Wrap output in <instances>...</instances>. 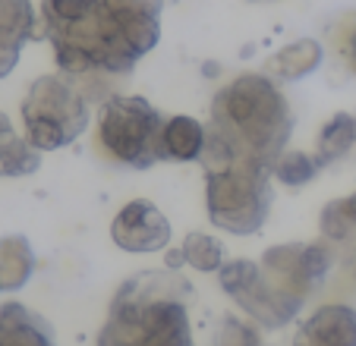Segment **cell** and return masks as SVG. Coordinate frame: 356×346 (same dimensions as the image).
Returning <instances> with one entry per match:
<instances>
[{
	"mask_svg": "<svg viewBox=\"0 0 356 346\" xmlns=\"http://www.w3.org/2000/svg\"><path fill=\"white\" fill-rule=\"evenodd\" d=\"M259 267L271 283V290L284 299V306L300 318L302 306L309 302V296L325 283L328 271L334 267V249L325 240L281 242V246L265 249Z\"/></svg>",
	"mask_w": 356,
	"mask_h": 346,
	"instance_id": "obj_7",
	"label": "cell"
},
{
	"mask_svg": "<svg viewBox=\"0 0 356 346\" xmlns=\"http://www.w3.org/2000/svg\"><path fill=\"white\" fill-rule=\"evenodd\" d=\"M35 28H38V13L29 0H0V79L13 73Z\"/></svg>",
	"mask_w": 356,
	"mask_h": 346,
	"instance_id": "obj_11",
	"label": "cell"
},
{
	"mask_svg": "<svg viewBox=\"0 0 356 346\" xmlns=\"http://www.w3.org/2000/svg\"><path fill=\"white\" fill-rule=\"evenodd\" d=\"M92 104L88 92L67 73H47L29 85L22 98V135L32 142V148L60 151L86 135L92 123Z\"/></svg>",
	"mask_w": 356,
	"mask_h": 346,
	"instance_id": "obj_5",
	"label": "cell"
},
{
	"mask_svg": "<svg viewBox=\"0 0 356 346\" xmlns=\"http://www.w3.org/2000/svg\"><path fill=\"white\" fill-rule=\"evenodd\" d=\"M211 346H268V340L256 321L240 318V315H221Z\"/></svg>",
	"mask_w": 356,
	"mask_h": 346,
	"instance_id": "obj_22",
	"label": "cell"
},
{
	"mask_svg": "<svg viewBox=\"0 0 356 346\" xmlns=\"http://www.w3.org/2000/svg\"><path fill=\"white\" fill-rule=\"evenodd\" d=\"M35 267H38V258L26 236H0V293L22 290L35 277Z\"/></svg>",
	"mask_w": 356,
	"mask_h": 346,
	"instance_id": "obj_16",
	"label": "cell"
},
{
	"mask_svg": "<svg viewBox=\"0 0 356 346\" xmlns=\"http://www.w3.org/2000/svg\"><path fill=\"white\" fill-rule=\"evenodd\" d=\"M189 283L177 271H145L123 280L98 346H195L189 324Z\"/></svg>",
	"mask_w": 356,
	"mask_h": 346,
	"instance_id": "obj_3",
	"label": "cell"
},
{
	"mask_svg": "<svg viewBox=\"0 0 356 346\" xmlns=\"http://www.w3.org/2000/svg\"><path fill=\"white\" fill-rule=\"evenodd\" d=\"M328 57V47L318 38H296L290 44H284L281 51H275L265 63V76H271L275 82H300L306 76L318 73Z\"/></svg>",
	"mask_w": 356,
	"mask_h": 346,
	"instance_id": "obj_12",
	"label": "cell"
},
{
	"mask_svg": "<svg viewBox=\"0 0 356 346\" xmlns=\"http://www.w3.org/2000/svg\"><path fill=\"white\" fill-rule=\"evenodd\" d=\"M209 220L230 236H256L275 201L271 170L249 160H202Z\"/></svg>",
	"mask_w": 356,
	"mask_h": 346,
	"instance_id": "obj_4",
	"label": "cell"
},
{
	"mask_svg": "<svg viewBox=\"0 0 356 346\" xmlns=\"http://www.w3.org/2000/svg\"><path fill=\"white\" fill-rule=\"evenodd\" d=\"M221 290L243 308L249 321H256L262 331H277L296 321V315L284 306V299L271 290L259 261L252 258H227V265L218 271Z\"/></svg>",
	"mask_w": 356,
	"mask_h": 346,
	"instance_id": "obj_8",
	"label": "cell"
},
{
	"mask_svg": "<svg viewBox=\"0 0 356 346\" xmlns=\"http://www.w3.org/2000/svg\"><path fill=\"white\" fill-rule=\"evenodd\" d=\"M164 0H41L38 26L57 57L95 104L161 41Z\"/></svg>",
	"mask_w": 356,
	"mask_h": 346,
	"instance_id": "obj_1",
	"label": "cell"
},
{
	"mask_svg": "<svg viewBox=\"0 0 356 346\" xmlns=\"http://www.w3.org/2000/svg\"><path fill=\"white\" fill-rule=\"evenodd\" d=\"M170 220L152 199H133L111 220V240L120 252L129 255H155L168 252L170 246Z\"/></svg>",
	"mask_w": 356,
	"mask_h": 346,
	"instance_id": "obj_9",
	"label": "cell"
},
{
	"mask_svg": "<svg viewBox=\"0 0 356 346\" xmlns=\"http://www.w3.org/2000/svg\"><path fill=\"white\" fill-rule=\"evenodd\" d=\"M183 252V265L193 267L199 274H218L224 265H227V252H224V242L211 233H186L180 246Z\"/></svg>",
	"mask_w": 356,
	"mask_h": 346,
	"instance_id": "obj_20",
	"label": "cell"
},
{
	"mask_svg": "<svg viewBox=\"0 0 356 346\" xmlns=\"http://www.w3.org/2000/svg\"><path fill=\"white\" fill-rule=\"evenodd\" d=\"M209 148V126L189 113L168 117L161 129V160L170 164H193L205 158Z\"/></svg>",
	"mask_w": 356,
	"mask_h": 346,
	"instance_id": "obj_13",
	"label": "cell"
},
{
	"mask_svg": "<svg viewBox=\"0 0 356 346\" xmlns=\"http://www.w3.org/2000/svg\"><path fill=\"white\" fill-rule=\"evenodd\" d=\"M328 51L350 76H356V10H347L328 22Z\"/></svg>",
	"mask_w": 356,
	"mask_h": 346,
	"instance_id": "obj_21",
	"label": "cell"
},
{
	"mask_svg": "<svg viewBox=\"0 0 356 346\" xmlns=\"http://www.w3.org/2000/svg\"><path fill=\"white\" fill-rule=\"evenodd\" d=\"M41 167V151L22 133H16L13 120L0 110V176H29Z\"/></svg>",
	"mask_w": 356,
	"mask_h": 346,
	"instance_id": "obj_18",
	"label": "cell"
},
{
	"mask_svg": "<svg viewBox=\"0 0 356 346\" xmlns=\"http://www.w3.org/2000/svg\"><path fill=\"white\" fill-rule=\"evenodd\" d=\"M322 170L325 167L316 158V151H290L287 148L275 160V167H271V180L281 183L284 189H302V186H309Z\"/></svg>",
	"mask_w": 356,
	"mask_h": 346,
	"instance_id": "obj_19",
	"label": "cell"
},
{
	"mask_svg": "<svg viewBox=\"0 0 356 346\" xmlns=\"http://www.w3.org/2000/svg\"><path fill=\"white\" fill-rule=\"evenodd\" d=\"M0 346H57L54 327L22 302L0 306Z\"/></svg>",
	"mask_w": 356,
	"mask_h": 346,
	"instance_id": "obj_14",
	"label": "cell"
},
{
	"mask_svg": "<svg viewBox=\"0 0 356 346\" xmlns=\"http://www.w3.org/2000/svg\"><path fill=\"white\" fill-rule=\"evenodd\" d=\"M293 346H356V308L343 302L316 308L296 324Z\"/></svg>",
	"mask_w": 356,
	"mask_h": 346,
	"instance_id": "obj_10",
	"label": "cell"
},
{
	"mask_svg": "<svg viewBox=\"0 0 356 346\" xmlns=\"http://www.w3.org/2000/svg\"><path fill=\"white\" fill-rule=\"evenodd\" d=\"M209 148L202 160H249L275 167L287 151L296 117L281 82L265 73H240L211 98Z\"/></svg>",
	"mask_w": 356,
	"mask_h": 346,
	"instance_id": "obj_2",
	"label": "cell"
},
{
	"mask_svg": "<svg viewBox=\"0 0 356 346\" xmlns=\"http://www.w3.org/2000/svg\"><path fill=\"white\" fill-rule=\"evenodd\" d=\"M316 158L322 167H337L356 160V113L353 110H337L334 117L322 123L316 139Z\"/></svg>",
	"mask_w": 356,
	"mask_h": 346,
	"instance_id": "obj_15",
	"label": "cell"
},
{
	"mask_svg": "<svg viewBox=\"0 0 356 346\" xmlns=\"http://www.w3.org/2000/svg\"><path fill=\"white\" fill-rule=\"evenodd\" d=\"M164 117L142 94H111L95 123V145L111 164L148 170L161 160Z\"/></svg>",
	"mask_w": 356,
	"mask_h": 346,
	"instance_id": "obj_6",
	"label": "cell"
},
{
	"mask_svg": "<svg viewBox=\"0 0 356 346\" xmlns=\"http://www.w3.org/2000/svg\"><path fill=\"white\" fill-rule=\"evenodd\" d=\"M318 233L334 252H353L356 246V192L334 199L322 208L318 217ZM353 280H356V261H353Z\"/></svg>",
	"mask_w": 356,
	"mask_h": 346,
	"instance_id": "obj_17",
	"label": "cell"
},
{
	"mask_svg": "<svg viewBox=\"0 0 356 346\" xmlns=\"http://www.w3.org/2000/svg\"><path fill=\"white\" fill-rule=\"evenodd\" d=\"M164 267H168V271H180V267H183V252H180V249H168Z\"/></svg>",
	"mask_w": 356,
	"mask_h": 346,
	"instance_id": "obj_23",
	"label": "cell"
}]
</instances>
